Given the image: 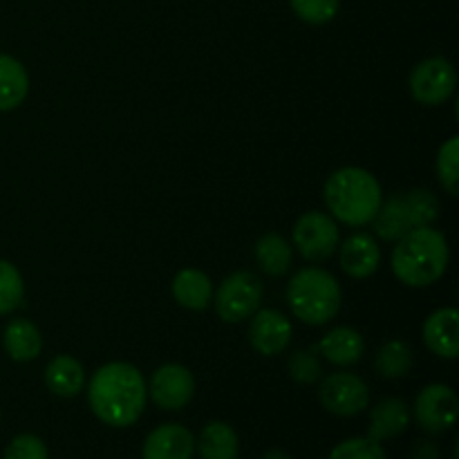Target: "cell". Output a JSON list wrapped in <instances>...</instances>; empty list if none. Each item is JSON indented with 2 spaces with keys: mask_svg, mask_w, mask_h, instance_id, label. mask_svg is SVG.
Returning a JSON list of instances; mask_svg holds the SVG:
<instances>
[{
  "mask_svg": "<svg viewBox=\"0 0 459 459\" xmlns=\"http://www.w3.org/2000/svg\"><path fill=\"white\" fill-rule=\"evenodd\" d=\"M146 402V379L133 363H106L88 381L90 411L99 421L112 429L133 426L143 415Z\"/></svg>",
  "mask_w": 459,
  "mask_h": 459,
  "instance_id": "obj_1",
  "label": "cell"
},
{
  "mask_svg": "<svg viewBox=\"0 0 459 459\" xmlns=\"http://www.w3.org/2000/svg\"><path fill=\"white\" fill-rule=\"evenodd\" d=\"M451 249L442 231L433 227L411 229L393 251V273L406 287H430L446 273Z\"/></svg>",
  "mask_w": 459,
  "mask_h": 459,
  "instance_id": "obj_2",
  "label": "cell"
},
{
  "mask_svg": "<svg viewBox=\"0 0 459 459\" xmlns=\"http://www.w3.org/2000/svg\"><path fill=\"white\" fill-rule=\"evenodd\" d=\"M323 200L334 220L348 227H366L384 202L381 184L361 166H343L327 178Z\"/></svg>",
  "mask_w": 459,
  "mask_h": 459,
  "instance_id": "obj_3",
  "label": "cell"
},
{
  "mask_svg": "<svg viewBox=\"0 0 459 459\" xmlns=\"http://www.w3.org/2000/svg\"><path fill=\"white\" fill-rule=\"evenodd\" d=\"M343 291L327 269L303 267L287 282V305L305 325H325L339 314Z\"/></svg>",
  "mask_w": 459,
  "mask_h": 459,
  "instance_id": "obj_4",
  "label": "cell"
},
{
  "mask_svg": "<svg viewBox=\"0 0 459 459\" xmlns=\"http://www.w3.org/2000/svg\"><path fill=\"white\" fill-rule=\"evenodd\" d=\"M260 300H263V282L247 269L224 278L213 296L215 312L224 323L249 321L260 309Z\"/></svg>",
  "mask_w": 459,
  "mask_h": 459,
  "instance_id": "obj_5",
  "label": "cell"
},
{
  "mask_svg": "<svg viewBox=\"0 0 459 459\" xmlns=\"http://www.w3.org/2000/svg\"><path fill=\"white\" fill-rule=\"evenodd\" d=\"M291 240H294L296 251L309 263H323L332 258L339 249L341 233L339 224L330 213L323 211H307L296 220L291 229Z\"/></svg>",
  "mask_w": 459,
  "mask_h": 459,
  "instance_id": "obj_6",
  "label": "cell"
},
{
  "mask_svg": "<svg viewBox=\"0 0 459 459\" xmlns=\"http://www.w3.org/2000/svg\"><path fill=\"white\" fill-rule=\"evenodd\" d=\"M411 94L421 106H442L457 88V72L448 58L430 56L417 63L411 72Z\"/></svg>",
  "mask_w": 459,
  "mask_h": 459,
  "instance_id": "obj_7",
  "label": "cell"
},
{
  "mask_svg": "<svg viewBox=\"0 0 459 459\" xmlns=\"http://www.w3.org/2000/svg\"><path fill=\"white\" fill-rule=\"evenodd\" d=\"M318 399L332 415L357 417L370 406V388L354 372H334L323 379Z\"/></svg>",
  "mask_w": 459,
  "mask_h": 459,
  "instance_id": "obj_8",
  "label": "cell"
},
{
  "mask_svg": "<svg viewBox=\"0 0 459 459\" xmlns=\"http://www.w3.org/2000/svg\"><path fill=\"white\" fill-rule=\"evenodd\" d=\"M459 399L455 390L446 384H430L417 394L412 417L421 430L430 435L446 433L455 426Z\"/></svg>",
  "mask_w": 459,
  "mask_h": 459,
  "instance_id": "obj_9",
  "label": "cell"
},
{
  "mask_svg": "<svg viewBox=\"0 0 459 459\" xmlns=\"http://www.w3.org/2000/svg\"><path fill=\"white\" fill-rule=\"evenodd\" d=\"M146 388L161 411H182L195 397V377L182 363H166L157 368Z\"/></svg>",
  "mask_w": 459,
  "mask_h": 459,
  "instance_id": "obj_10",
  "label": "cell"
},
{
  "mask_svg": "<svg viewBox=\"0 0 459 459\" xmlns=\"http://www.w3.org/2000/svg\"><path fill=\"white\" fill-rule=\"evenodd\" d=\"M294 336L291 321L278 309H258L249 318V343L263 357H276L285 352Z\"/></svg>",
  "mask_w": 459,
  "mask_h": 459,
  "instance_id": "obj_11",
  "label": "cell"
},
{
  "mask_svg": "<svg viewBox=\"0 0 459 459\" xmlns=\"http://www.w3.org/2000/svg\"><path fill=\"white\" fill-rule=\"evenodd\" d=\"M339 263L350 278H370L381 264V247L370 233H352L339 245Z\"/></svg>",
  "mask_w": 459,
  "mask_h": 459,
  "instance_id": "obj_12",
  "label": "cell"
},
{
  "mask_svg": "<svg viewBox=\"0 0 459 459\" xmlns=\"http://www.w3.org/2000/svg\"><path fill=\"white\" fill-rule=\"evenodd\" d=\"M195 437L182 424H161L143 442V459H193Z\"/></svg>",
  "mask_w": 459,
  "mask_h": 459,
  "instance_id": "obj_13",
  "label": "cell"
},
{
  "mask_svg": "<svg viewBox=\"0 0 459 459\" xmlns=\"http://www.w3.org/2000/svg\"><path fill=\"white\" fill-rule=\"evenodd\" d=\"M316 354H321L325 361H330L332 366L339 368H350L357 366L359 361L366 354V339L361 336V332L354 330L350 325H339L334 330L327 332L316 345H314Z\"/></svg>",
  "mask_w": 459,
  "mask_h": 459,
  "instance_id": "obj_14",
  "label": "cell"
},
{
  "mask_svg": "<svg viewBox=\"0 0 459 459\" xmlns=\"http://www.w3.org/2000/svg\"><path fill=\"white\" fill-rule=\"evenodd\" d=\"M421 334H424L426 348L437 357H459V312L455 307H442L430 314Z\"/></svg>",
  "mask_w": 459,
  "mask_h": 459,
  "instance_id": "obj_15",
  "label": "cell"
},
{
  "mask_svg": "<svg viewBox=\"0 0 459 459\" xmlns=\"http://www.w3.org/2000/svg\"><path fill=\"white\" fill-rule=\"evenodd\" d=\"M170 291H173V299L178 300V305H182L184 309H191V312H202L213 303V282H211L209 273H204L202 269L186 267L178 272Z\"/></svg>",
  "mask_w": 459,
  "mask_h": 459,
  "instance_id": "obj_16",
  "label": "cell"
},
{
  "mask_svg": "<svg viewBox=\"0 0 459 459\" xmlns=\"http://www.w3.org/2000/svg\"><path fill=\"white\" fill-rule=\"evenodd\" d=\"M408 424H411V408L406 406V402L399 397H388L372 408L368 437L381 444L402 435Z\"/></svg>",
  "mask_w": 459,
  "mask_h": 459,
  "instance_id": "obj_17",
  "label": "cell"
},
{
  "mask_svg": "<svg viewBox=\"0 0 459 459\" xmlns=\"http://www.w3.org/2000/svg\"><path fill=\"white\" fill-rule=\"evenodd\" d=\"M3 348L12 361H34V359H39L40 350H43V336H40V330L30 318H12L4 325Z\"/></svg>",
  "mask_w": 459,
  "mask_h": 459,
  "instance_id": "obj_18",
  "label": "cell"
},
{
  "mask_svg": "<svg viewBox=\"0 0 459 459\" xmlns=\"http://www.w3.org/2000/svg\"><path fill=\"white\" fill-rule=\"evenodd\" d=\"M45 385L56 397H76L85 385L83 363L72 357V354H56L45 368Z\"/></svg>",
  "mask_w": 459,
  "mask_h": 459,
  "instance_id": "obj_19",
  "label": "cell"
},
{
  "mask_svg": "<svg viewBox=\"0 0 459 459\" xmlns=\"http://www.w3.org/2000/svg\"><path fill=\"white\" fill-rule=\"evenodd\" d=\"M195 448L202 459H238L240 439L227 421H209L200 430Z\"/></svg>",
  "mask_w": 459,
  "mask_h": 459,
  "instance_id": "obj_20",
  "label": "cell"
},
{
  "mask_svg": "<svg viewBox=\"0 0 459 459\" xmlns=\"http://www.w3.org/2000/svg\"><path fill=\"white\" fill-rule=\"evenodd\" d=\"M30 92V74L18 58L0 54V112L16 110Z\"/></svg>",
  "mask_w": 459,
  "mask_h": 459,
  "instance_id": "obj_21",
  "label": "cell"
},
{
  "mask_svg": "<svg viewBox=\"0 0 459 459\" xmlns=\"http://www.w3.org/2000/svg\"><path fill=\"white\" fill-rule=\"evenodd\" d=\"M254 255L258 267L267 276H282L290 272L291 260H294V249L281 233H264L255 240Z\"/></svg>",
  "mask_w": 459,
  "mask_h": 459,
  "instance_id": "obj_22",
  "label": "cell"
},
{
  "mask_svg": "<svg viewBox=\"0 0 459 459\" xmlns=\"http://www.w3.org/2000/svg\"><path fill=\"white\" fill-rule=\"evenodd\" d=\"M372 229H375L377 236L381 240L397 242L403 233L411 231V224H408L406 209H403V193H394L393 197H388L385 202H381L379 211L372 218Z\"/></svg>",
  "mask_w": 459,
  "mask_h": 459,
  "instance_id": "obj_23",
  "label": "cell"
},
{
  "mask_svg": "<svg viewBox=\"0 0 459 459\" xmlns=\"http://www.w3.org/2000/svg\"><path fill=\"white\" fill-rule=\"evenodd\" d=\"M412 363H415V354H412L411 345L399 339H393L385 341L377 350L375 370L384 379H403L412 370Z\"/></svg>",
  "mask_w": 459,
  "mask_h": 459,
  "instance_id": "obj_24",
  "label": "cell"
},
{
  "mask_svg": "<svg viewBox=\"0 0 459 459\" xmlns=\"http://www.w3.org/2000/svg\"><path fill=\"white\" fill-rule=\"evenodd\" d=\"M403 209L411 229L433 227L435 220L439 218V200L433 191L426 188H412L403 193Z\"/></svg>",
  "mask_w": 459,
  "mask_h": 459,
  "instance_id": "obj_25",
  "label": "cell"
},
{
  "mask_svg": "<svg viewBox=\"0 0 459 459\" xmlns=\"http://www.w3.org/2000/svg\"><path fill=\"white\" fill-rule=\"evenodd\" d=\"M435 170L444 191L455 197L459 193V137H451L442 143Z\"/></svg>",
  "mask_w": 459,
  "mask_h": 459,
  "instance_id": "obj_26",
  "label": "cell"
},
{
  "mask_svg": "<svg viewBox=\"0 0 459 459\" xmlns=\"http://www.w3.org/2000/svg\"><path fill=\"white\" fill-rule=\"evenodd\" d=\"M25 296V282L16 264L0 260V316L12 314Z\"/></svg>",
  "mask_w": 459,
  "mask_h": 459,
  "instance_id": "obj_27",
  "label": "cell"
},
{
  "mask_svg": "<svg viewBox=\"0 0 459 459\" xmlns=\"http://www.w3.org/2000/svg\"><path fill=\"white\" fill-rule=\"evenodd\" d=\"M287 372L296 384L312 385L323 377V363L316 350H294L287 359Z\"/></svg>",
  "mask_w": 459,
  "mask_h": 459,
  "instance_id": "obj_28",
  "label": "cell"
},
{
  "mask_svg": "<svg viewBox=\"0 0 459 459\" xmlns=\"http://www.w3.org/2000/svg\"><path fill=\"white\" fill-rule=\"evenodd\" d=\"M291 12L307 25H325L339 13V0H290Z\"/></svg>",
  "mask_w": 459,
  "mask_h": 459,
  "instance_id": "obj_29",
  "label": "cell"
},
{
  "mask_svg": "<svg viewBox=\"0 0 459 459\" xmlns=\"http://www.w3.org/2000/svg\"><path fill=\"white\" fill-rule=\"evenodd\" d=\"M327 459H388L384 446L370 437H352L336 444Z\"/></svg>",
  "mask_w": 459,
  "mask_h": 459,
  "instance_id": "obj_30",
  "label": "cell"
},
{
  "mask_svg": "<svg viewBox=\"0 0 459 459\" xmlns=\"http://www.w3.org/2000/svg\"><path fill=\"white\" fill-rule=\"evenodd\" d=\"M4 459H49L48 444L39 435H16L4 448Z\"/></svg>",
  "mask_w": 459,
  "mask_h": 459,
  "instance_id": "obj_31",
  "label": "cell"
},
{
  "mask_svg": "<svg viewBox=\"0 0 459 459\" xmlns=\"http://www.w3.org/2000/svg\"><path fill=\"white\" fill-rule=\"evenodd\" d=\"M411 459H439L437 444L430 442V439H421V442H417V446L412 448Z\"/></svg>",
  "mask_w": 459,
  "mask_h": 459,
  "instance_id": "obj_32",
  "label": "cell"
},
{
  "mask_svg": "<svg viewBox=\"0 0 459 459\" xmlns=\"http://www.w3.org/2000/svg\"><path fill=\"white\" fill-rule=\"evenodd\" d=\"M263 459H291V455L287 451H282V448H272V451L264 453Z\"/></svg>",
  "mask_w": 459,
  "mask_h": 459,
  "instance_id": "obj_33",
  "label": "cell"
}]
</instances>
